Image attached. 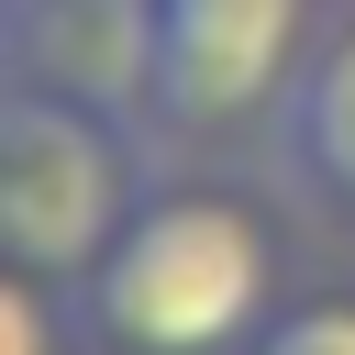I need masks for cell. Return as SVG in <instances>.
<instances>
[{
    "mask_svg": "<svg viewBox=\"0 0 355 355\" xmlns=\"http://www.w3.org/2000/svg\"><path fill=\"white\" fill-rule=\"evenodd\" d=\"M244 355H355V300H311V311H277L255 322Z\"/></svg>",
    "mask_w": 355,
    "mask_h": 355,
    "instance_id": "5b68a950",
    "label": "cell"
},
{
    "mask_svg": "<svg viewBox=\"0 0 355 355\" xmlns=\"http://www.w3.org/2000/svg\"><path fill=\"white\" fill-rule=\"evenodd\" d=\"M300 22H311V0H155V89H144V111H166L178 133L244 122L255 100L288 89Z\"/></svg>",
    "mask_w": 355,
    "mask_h": 355,
    "instance_id": "3957f363",
    "label": "cell"
},
{
    "mask_svg": "<svg viewBox=\"0 0 355 355\" xmlns=\"http://www.w3.org/2000/svg\"><path fill=\"white\" fill-rule=\"evenodd\" d=\"M133 200H122V144L100 133L89 100L22 89L0 111V244L22 277H89L122 244Z\"/></svg>",
    "mask_w": 355,
    "mask_h": 355,
    "instance_id": "7a4b0ae2",
    "label": "cell"
},
{
    "mask_svg": "<svg viewBox=\"0 0 355 355\" xmlns=\"http://www.w3.org/2000/svg\"><path fill=\"white\" fill-rule=\"evenodd\" d=\"M89 311L133 355H222V344H244L255 311H266V233H255V211L200 200V189L144 200L122 222V244L89 266Z\"/></svg>",
    "mask_w": 355,
    "mask_h": 355,
    "instance_id": "6da1fadb",
    "label": "cell"
},
{
    "mask_svg": "<svg viewBox=\"0 0 355 355\" xmlns=\"http://www.w3.org/2000/svg\"><path fill=\"white\" fill-rule=\"evenodd\" d=\"M0 355H55V322H44V277H22V266H11V288H0Z\"/></svg>",
    "mask_w": 355,
    "mask_h": 355,
    "instance_id": "8992f818",
    "label": "cell"
},
{
    "mask_svg": "<svg viewBox=\"0 0 355 355\" xmlns=\"http://www.w3.org/2000/svg\"><path fill=\"white\" fill-rule=\"evenodd\" d=\"M288 166L355 211V22L333 44H311V67L288 78Z\"/></svg>",
    "mask_w": 355,
    "mask_h": 355,
    "instance_id": "277c9868",
    "label": "cell"
}]
</instances>
